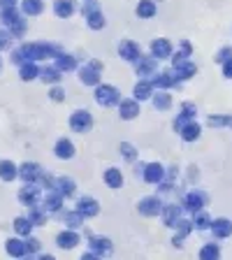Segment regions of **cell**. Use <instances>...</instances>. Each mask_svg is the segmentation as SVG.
Listing matches in <instances>:
<instances>
[{"label": "cell", "mask_w": 232, "mask_h": 260, "mask_svg": "<svg viewBox=\"0 0 232 260\" xmlns=\"http://www.w3.org/2000/svg\"><path fill=\"white\" fill-rule=\"evenodd\" d=\"M95 100H98V104H102V107H114V104L121 103V93L116 91L114 86L102 84V86L95 88Z\"/></svg>", "instance_id": "obj_1"}, {"label": "cell", "mask_w": 232, "mask_h": 260, "mask_svg": "<svg viewBox=\"0 0 232 260\" xmlns=\"http://www.w3.org/2000/svg\"><path fill=\"white\" fill-rule=\"evenodd\" d=\"M100 70H102V63H98V61H91L88 65H84V68L79 70L82 84H86V86H98V84H100Z\"/></svg>", "instance_id": "obj_2"}, {"label": "cell", "mask_w": 232, "mask_h": 260, "mask_svg": "<svg viewBox=\"0 0 232 260\" xmlns=\"http://www.w3.org/2000/svg\"><path fill=\"white\" fill-rule=\"evenodd\" d=\"M70 125H72L74 133H86V130H91V125H93V119L88 112L84 109H79V112H74L72 119H70Z\"/></svg>", "instance_id": "obj_3"}, {"label": "cell", "mask_w": 232, "mask_h": 260, "mask_svg": "<svg viewBox=\"0 0 232 260\" xmlns=\"http://www.w3.org/2000/svg\"><path fill=\"white\" fill-rule=\"evenodd\" d=\"M0 21H2L5 26H12V31L17 33V35H21V33H23V21H21V17L17 14V10H14V7H5V12H2Z\"/></svg>", "instance_id": "obj_4"}, {"label": "cell", "mask_w": 232, "mask_h": 260, "mask_svg": "<svg viewBox=\"0 0 232 260\" xmlns=\"http://www.w3.org/2000/svg\"><path fill=\"white\" fill-rule=\"evenodd\" d=\"M84 14H86L88 26H91L93 31H100V28L105 26V17H102V12L98 10L95 5H86V7H84Z\"/></svg>", "instance_id": "obj_5"}, {"label": "cell", "mask_w": 232, "mask_h": 260, "mask_svg": "<svg viewBox=\"0 0 232 260\" xmlns=\"http://www.w3.org/2000/svg\"><path fill=\"white\" fill-rule=\"evenodd\" d=\"M163 211V202L158 198H144L139 202V214L142 216H158Z\"/></svg>", "instance_id": "obj_6"}, {"label": "cell", "mask_w": 232, "mask_h": 260, "mask_svg": "<svg viewBox=\"0 0 232 260\" xmlns=\"http://www.w3.org/2000/svg\"><path fill=\"white\" fill-rule=\"evenodd\" d=\"M204 202H207V198H204L202 193H198V191H193V193H188V195L183 198V207L188 209L190 214H198V211L204 207Z\"/></svg>", "instance_id": "obj_7"}, {"label": "cell", "mask_w": 232, "mask_h": 260, "mask_svg": "<svg viewBox=\"0 0 232 260\" xmlns=\"http://www.w3.org/2000/svg\"><path fill=\"white\" fill-rule=\"evenodd\" d=\"M211 232L218 237V240H225V237H230L232 235V221L228 219H216V221H211Z\"/></svg>", "instance_id": "obj_8"}, {"label": "cell", "mask_w": 232, "mask_h": 260, "mask_svg": "<svg viewBox=\"0 0 232 260\" xmlns=\"http://www.w3.org/2000/svg\"><path fill=\"white\" fill-rule=\"evenodd\" d=\"M158 70V58L153 56V58H137V74L139 77H151V74H156Z\"/></svg>", "instance_id": "obj_9"}, {"label": "cell", "mask_w": 232, "mask_h": 260, "mask_svg": "<svg viewBox=\"0 0 232 260\" xmlns=\"http://www.w3.org/2000/svg\"><path fill=\"white\" fill-rule=\"evenodd\" d=\"M163 177H165V170H163L160 163H149V165H144V179H147L149 184H160Z\"/></svg>", "instance_id": "obj_10"}, {"label": "cell", "mask_w": 232, "mask_h": 260, "mask_svg": "<svg viewBox=\"0 0 232 260\" xmlns=\"http://www.w3.org/2000/svg\"><path fill=\"white\" fill-rule=\"evenodd\" d=\"M77 211L82 214V216H95L98 211H100V205H98V200L93 198H82L79 202H77Z\"/></svg>", "instance_id": "obj_11"}, {"label": "cell", "mask_w": 232, "mask_h": 260, "mask_svg": "<svg viewBox=\"0 0 232 260\" xmlns=\"http://www.w3.org/2000/svg\"><path fill=\"white\" fill-rule=\"evenodd\" d=\"M118 53H121V58H123V61H137L139 58V47L135 44V42L126 40V42H121V44H118Z\"/></svg>", "instance_id": "obj_12"}, {"label": "cell", "mask_w": 232, "mask_h": 260, "mask_svg": "<svg viewBox=\"0 0 232 260\" xmlns=\"http://www.w3.org/2000/svg\"><path fill=\"white\" fill-rule=\"evenodd\" d=\"M179 82V77L174 70H165V72H160L158 77H153V86H158V88H169V86H174V84Z\"/></svg>", "instance_id": "obj_13"}, {"label": "cell", "mask_w": 232, "mask_h": 260, "mask_svg": "<svg viewBox=\"0 0 232 260\" xmlns=\"http://www.w3.org/2000/svg\"><path fill=\"white\" fill-rule=\"evenodd\" d=\"M118 112H121V119H126V121L135 119V116L139 114L137 100H121V103H118Z\"/></svg>", "instance_id": "obj_14"}, {"label": "cell", "mask_w": 232, "mask_h": 260, "mask_svg": "<svg viewBox=\"0 0 232 260\" xmlns=\"http://www.w3.org/2000/svg\"><path fill=\"white\" fill-rule=\"evenodd\" d=\"M56 242H58L61 249H74V246L79 244V235L72 232V228H70V230H65V232H61V235L56 237Z\"/></svg>", "instance_id": "obj_15"}, {"label": "cell", "mask_w": 232, "mask_h": 260, "mask_svg": "<svg viewBox=\"0 0 232 260\" xmlns=\"http://www.w3.org/2000/svg\"><path fill=\"white\" fill-rule=\"evenodd\" d=\"M179 133H181V137H183L186 142H195V139L200 137L202 130H200V125L195 123V121H186V123L179 128Z\"/></svg>", "instance_id": "obj_16"}, {"label": "cell", "mask_w": 232, "mask_h": 260, "mask_svg": "<svg viewBox=\"0 0 232 260\" xmlns=\"http://www.w3.org/2000/svg\"><path fill=\"white\" fill-rule=\"evenodd\" d=\"M174 228L179 230V232H177V237L172 240V244H174V246L179 249L181 242H183V240H186V237L190 235V230H193V223H190V221H177V223H174Z\"/></svg>", "instance_id": "obj_17"}, {"label": "cell", "mask_w": 232, "mask_h": 260, "mask_svg": "<svg viewBox=\"0 0 232 260\" xmlns=\"http://www.w3.org/2000/svg\"><path fill=\"white\" fill-rule=\"evenodd\" d=\"M151 53L156 56V58H169L172 56V44H169L167 40H156L153 44H151Z\"/></svg>", "instance_id": "obj_18"}, {"label": "cell", "mask_w": 232, "mask_h": 260, "mask_svg": "<svg viewBox=\"0 0 232 260\" xmlns=\"http://www.w3.org/2000/svg\"><path fill=\"white\" fill-rule=\"evenodd\" d=\"M53 12H56V17L67 19V17L74 14V2L72 0H56V2H53Z\"/></svg>", "instance_id": "obj_19"}, {"label": "cell", "mask_w": 232, "mask_h": 260, "mask_svg": "<svg viewBox=\"0 0 232 260\" xmlns=\"http://www.w3.org/2000/svg\"><path fill=\"white\" fill-rule=\"evenodd\" d=\"M53 188L63 195V198H70V195H74V191H77V186H74V181L72 179H67V177H61V179H56V184H53Z\"/></svg>", "instance_id": "obj_20"}, {"label": "cell", "mask_w": 232, "mask_h": 260, "mask_svg": "<svg viewBox=\"0 0 232 260\" xmlns=\"http://www.w3.org/2000/svg\"><path fill=\"white\" fill-rule=\"evenodd\" d=\"M19 174H21L26 181H35V179H40L42 170H40V165H37V163H23L21 170H19Z\"/></svg>", "instance_id": "obj_21"}, {"label": "cell", "mask_w": 232, "mask_h": 260, "mask_svg": "<svg viewBox=\"0 0 232 260\" xmlns=\"http://www.w3.org/2000/svg\"><path fill=\"white\" fill-rule=\"evenodd\" d=\"M179 214H181V209L177 207V205L163 207V221H165V225H167V228H174V223L179 221Z\"/></svg>", "instance_id": "obj_22"}, {"label": "cell", "mask_w": 232, "mask_h": 260, "mask_svg": "<svg viewBox=\"0 0 232 260\" xmlns=\"http://www.w3.org/2000/svg\"><path fill=\"white\" fill-rule=\"evenodd\" d=\"M88 244H91L95 256H102V253H109V251H112V242L105 240V237H91Z\"/></svg>", "instance_id": "obj_23"}, {"label": "cell", "mask_w": 232, "mask_h": 260, "mask_svg": "<svg viewBox=\"0 0 232 260\" xmlns=\"http://www.w3.org/2000/svg\"><path fill=\"white\" fill-rule=\"evenodd\" d=\"M37 198H40V191H37V188H33V186L21 188V193H19V200H21L23 205H28V207L37 205Z\"/></svg>", "instance_id": "obj_24"}, {"label": "cell", "mask_w": 232, "mask_h": 260, "mask_svg": "<svg viewBox=\"0 0 232 260\" xmlns=\"http://www.w3.org/2000/svg\"><path fill=\"white\" fill-rule=\"evenodd\" d=\"M174 72H177V77H179V79H190V77H195L198 68H195V63L183 61L181 65H177V68H174Z\"/></svg>", "instance_id": "obj_25"}, {"label": "cell", "mask_w": 232, "mask_h": 260, "mask_svg": "<svg viewBox=\"0 0 232 260\" xmlns=\"http://www.w3.org/2000/svg\"><path fill=\"white\" fill-rule=\"evenodd\" d=\"M61 205H63V195H61L58 191H53V193H49V195L44 198V211H47V209H49V211H58Z\"/></svg>", "instance_id": "obj_26"}, {"label": "cell", "mask_w": 232, "mask_h": 260, "mask_svg": "<svg viewBox=\"0 0 232 260\" xmlns=\"http://www.w3.org/2000/svg\"><path fill=\"white\" fill-rule=\"evenodd\" d=\"M56 156L58 158H72L74 156V146L70 139H58V144H56Z\"/></svg>", "instance_id": "obj_27"}, {"label": "cell", "mask_w": 232, "mask_h": 260, "mask_svg": "<svg viewBox=\"0 0 232 260\" xmlns=\"http://www.w3.org/2000/svg\"><path fill=\"white\" fill-rule=\"evenodd\" d=\"M135 98L137 100H147V98H153V84L151 82H139L137 86H135Z\"/></svg>", "instance_id": "obj_28"}, {"label": "cell", "mask_w": 232, "mask_h": 260, "mask_svg": "<svg viewBox=\"0 0 232 260\" xmlns=\"http://www.w3.org/2000/svg\"><path fill=\"white\" fill-rule=\"evenodd\" d=\"M56 68L61 70V72H70L77 68V61H74L72 56H65V53H58L56 56Z\"/></svg>", "instance_id": "obj_29"}, {"label": "cell", "mask_w": 232, "mask_h": 260, "mask_svg": "<svg viewBox=\"0 0 232 260\" xmlns=\"http://www.w3.org/2000/svg\"><path fill=\"white\" fill-rule=\"evenodd\" d=\"M156 14V2H151V0H142L137 5V17L139 19H151Z\"/></svg>", "instance_id": "obj_30"}, {"label": "cell", "mask_w": 232, "mask_h": 260, "mask_svg": "<svg viewBox=\"0 0 232 260\" xmlns=\"http://www.w3.org/2000/svg\"><path fill=\"white\" fill-rule=\"evenodd\" d=\"M17 167H14V163H10V160H0V179H5V181H12V179H17Z\"/></svg>", "instance_id": "obj_31"}, {"label": "cell", "mask_w": 232, "mask_h": 260, "mask_svg": "<svg viewBox=\"0 0 232 260\" xmlns=\"http://www.w3.org/2000/svg\"><path fill=\"white\" fill-rule=\"evenodd\" d=\"M105 181H107V186L109 188H121V184H123V177H121V172L118 170H107L105 172Z\"/></svg>", "instance_id": "obj_32"}, {"label": "cell", "mask_w": 232, "mask_h": 260, "mask_svg": "<svg viewBox=\"0 0 232 260\" xmlns=\"http://www.w3.org/2000/svg\"><path fill=\"white\" fill-rule=\"evenodd\" d=\"M7 253L10 256H17V258H21V256H26L28 251H26V244L19 240H10L7 242Z\"/></svg>", "instance_id": "obj_33"}, {"label": "cell", "mask_w": 232, "mask_h": 260, "mask_svg": "<svg viewBox=\"0 0 232 260\" xmlns=\"http://www.w3.org/2000/svg\"><path fill=\"white\" fill-rule=\"evenodd\" d=\"M37 74H40V70H37L35 63H21V79L23 82H31V79H35Z\"/></svg>", "instance_id": "obj_34"}, {"label": "cell", "mask_w": 232, "mask_h": 260, "mask_svg": "<svg viewBox=\"0 0 232 260\" xmlns=\"http://www.w3.org/2000/svg\"><path fill=\"white\" fill-rule=\"evenodd\" d=\"M221 256V249H218V244H204L200 249V258L204 260H214Z\"/></svg>", "instance_id": "obj_35"}, {"label": "cell", "mask_w": 232, "mask_h": 260, "mask_svg": "<svg viewBox=\"0 0 232 260\" xmlns=\"http://www.w3.org/2000/svg\"><path fill=\"white\" fill-rule=\"evenodd\" d=\"M40 74H42V82H49V84L61 82V70L58 68H44V70H40Z\"/></svg>", "instance_id": "obj_36"}, {"label": "cell", "mask_w": 232, "mask_h": 260, "mask_svg": "<svg viewBox=\"0 0 232 260\" xmlns=\"http://www.w3.org/2000/svg\"><path fill=\"white\" fill-rule=\"evenodd\" d=\"M42 10H44L42 0H23V12H26V14L35 17V14H40Z\"/></svg>", "instance_id": "obj_37"}, {"label": "cell", "mask_w": 232, "mask_h": 260, "mask_svg": "<svg viewBox=\"0 0 232 260\" xmlns=\"http://www.w3.org/2000/svg\"><path fill=\"white\" fill-rule=\"evenodd\" d=\"M153 104H156V109H169L172 107V95H167L165 91L153 95Z\"/></svg>", "instance_id": "obj_38"}, {"label": "cell", "mask_w": 232, "mask_h": 260, "mask_svg": "<svg viewBox=\"0 0 232 260\" xmlns=\"http://www.w3.org/2000/svg\"><path fill=\"white\" fill-rule=\"evenodd\" d=\"M195 228L198 230H209L211 228V219H209V214H207V211H198V214H195Z\"/></svg>", "instance_id": "obj_39"}, {"label": "cell", "mask_w": 232, "mask_h": 260, "mask_svg": "<svg viewBox=\"0 0 232 260\" xmlns=\"http://www.w3.org/2000/svg\"><path fill=\"white\" fill-rule=\"evenodd\" d=\"M14 230H17L19 235H31L33 221L31 219H17V221H14Z\"/></svg>", "instance_id": "obj_40"}, {"label": "cell", "mask_w": 232, "mask_h": 260, "mask_svg": "<svg viewBox=\"0 0 232 260\" xmlns=\"http://www.w3.org/2000/svg\"><path fill=\"white\" fill-rule=\"evenodd\" d=\"M209 125L211 128H218V125H232V116H209Z\"/></svg>", "instance_id": "obj_41"}, {"label": "cell", "mask_w": 232, "mask_h": 260, "mask_svg": "<svg viewBox=\"0 0 232 260\" xmlns=\"http://www.w3.org/2000/svg\"><path fill=\"white\" fill-rule=\"evenodd\" d=\"M121 154H123V158H128V160H135V158H137V151H135V146L128 144V142H123V144H121Z\"/></svg>", "instance_id": "obj_42"}, {"label": "cell", "mask_w": 232, "mask_h": 260, "mask_svg": "<svg viewBox=\"0 0 232 260\" xmlns=\"http://www.w3.org/2000/svg\"><path fill=\"white\" fill-rule=\"evenodd\" d=\"M82 219H84V216H82L79 211H72V214H67V216H65V223H67L70 228H79Z\"/></svg>", "instance_id": "obj_43"}, {"label": "cell", "mask_w": 232, "mask_h": 260, "mask_svg": "<svg viewBox=\"0 0 232 260\" xmlns=\"http://www.w3.org/2000/svg\"><path fill=\"white\" fill-rule=\"evenodd\" d=\"M31 221H33V225H42L44 221H47V214H44V211H40V209L33 205V216H31Z\"/></svg>", "instance_id": "obj_44"}, {"label": "cell", "mask_w": 232, "mask_h": 260, "mask_svg": "<svg viewBox=\"0 0 232 260\" xmlns=\"http://www.w3.org/2000/svg\"><path fill=\"white\" fill-rule=\"evenodd\" d=\"M232 58V47H223L221 52L216 53V63H225Z\"/></svg>", "instance_id": "obj_45"}, {"label": "cell", "mask_w": 232, "mask_h": 260, "mask_svg": "<svg viewBox=\"0 0 232 260\" xmlns=\"http://www.w3.org/2000/svg\"><path fill=\"white\" fill-rule=\"evenodd\" d=\"M10 33H5V31H0V49H7L10 47Z\"/></svg>", "instance_id": "obj_46"}, {"label": "cell", "mask_w": 232, "mask_h": 260, "mask_svg": "<svg viewBox=\"0 0 232 260\" xmlns=\"http://www.w3.org/2000/svg\"><path fill=\"white\" fill-rule=\"evenodd\" d=\"M51 100H56V103H61V100H63L65 98V93H63V88H51Z\"/></svg>", "instance_id": "obj_47"}, {"label": "cell", "mask_w": 232, "mask_h": 260, "mask_svg": "<svg viewBox=\"0 0 232 260\" xmlns=\"http://www.w3.org/2000/svg\"><path fill=\"white\" fill-rule=\"evenodd\" d=\"M26 251H31V253H33V251H40V242H37V240H28V242H26Z\"/></svg>", "instance_id": "obj_48"}, {"label": "cell", "mask_w": 232, "mask_h": 260, "mask_svg": "<svg viewBox=\"0 0 232 260\" xmlns=\"http://www.w3.org/2000/svg\"><path fill=\"white\" fill-rule=\"evenodd\" d=\"M223 74H225L228 79H232V58H230V61L223 63Z\"/></svg>", "instance_id": "obj_49"}, {"label": "cell", "mask_w": 232, "mask_h": 260, "mask_svg": "<svg viewBox=\"0 0 232 260\" xmlns=\"http://www.w3.org/2000/svg\"><path fill=\"white\" fill-rule=\"evenodd\" d=\"M14 2H17V0H0L2 7H14Z\"/></svg>", "instance_id": "obj_50"}, {"label": "cell", "mask_w": 232, "mask_h": 260, "mask_svg": "<svg viewBox=\"0 0 232 260\" xmlns=\"http://www.w3.org/2000/svg\"><path fill=\"white\" fill-rule=\"evenodd\" d=\"M86 2H91V0H86Z\"/></svg>", "instance_id": "obj_51"}]
</instances>
